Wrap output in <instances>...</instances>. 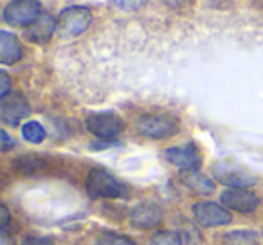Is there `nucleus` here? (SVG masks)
<instances>
[{
  "label": "nucleus",
  "mask_w": 263,
  "mask_h": 245,
  "mask_svg": "<svg viewBox=\"0 0 263 245\" xmlns=\"http://www.w3.org/2000/svg\"><path fill=\"white\" fill-rule=\"evenodd\" d=\"M22 245H54L51 240H47V238H38V236H27L24 238Z\"/></svg>",
  "instance_id": "22"
},
{
  "label": "nucleus",
  "mask_w": 263,
  "mask_h": 245,
  "mask_svg": "<svg viewBox=\"0 0 263 245\" xmlns=\"http://www.w3.org/2000/svg\"><path fill=\"white\" fill-rule=\"evenodd\" d=\"M191 211H193L195 220L204 227H220L233 222L231 213L215 202H197L193 204Z\"/></svg>",
  "instance_id": "9"
},
{
  "label": "nucleus",
  "mask_w": 263,
  "mask_h": 245,
  "mask_svg": "<svg viewBox=\"0 0 263 245\" xmlns=\"http://www.w3.org/2000/svg\"><path fill=\"white\" fill-rule=\"evenodd\" d=\"M22 137L33 144H40L45 139V128L38 121H27L22 125Z\"/></svg>",
  "instance_id": "16"
},
{
  "label": "nucleus",
  "mask_w": 263,
  "mask_h": 245,
  "mask_svg": "<svg viewBox=\"0 0 263 245\" xmlns=\"http://www.w3.org/2000/svg\"><path fill=\"white\" fill-rule=\"evenodd\" d=\"M42 16V6L36 0H15L4 8L2 18L9 26L29 27Z\"/></svg>",
  "instance_id": "6"
},
{
  "label": "nucleus",
  "mask_w": 263,
  "mask_h": 245,
  "mask_svg": "<svg viewBox=\"0 0 263 245\" xmlns=\"http://www.w3.org/2000/svg\"><path fill=\"white\" fill-rule=\"evenodd\" d=\"M170 164L177 166L182 172H198L202 166V154L195 143H186L180 146H172L164 152Z\"/></svg>",
  "instance_id": "7"
},
{
  "label": "nucleus",
  "mask_w": 263,
  "mask_h": 245,
  "mask_svg": "<svg viewBox=\"0 0 263 245\" xmlns=\"http://www.w3.org/2000/svg\"><path fill=\"white\" fill-rule=\"evenodd\" d=\"M116 6H119V8H141V6H144V2H117Z\"/></svg>",
  "instance_id": "24"
},
{
  "label": "nucleus",
  "mask_w": 263,
  "mask_h": 245,
  "mask_svg": "<svg viewBox=\"0 0 263 245\" xmlns=\"http://www.w3.org/2000/svg\"><path fill=\"white\" fill-rule=\"evenodd\" d=\"M85 126L99 141H114V137H117L124 130L126 123L119 114L106 110V112L88 114L85 117Z\"/></svg>",
  "instance_id": "4"
},
{
  "label": "nucleus",
  "mask_w": 263,
  "mask_h": 245,
  "mask_svg": "<svg viewBox=\"0 0 263 245\" xmlns=\"http://www.w3.org/2000/svg\"><path fill=\"white\" fill-rule=\"evenodd\" d=\"M137 132L148 139H170L179 132V121L170 114H144L136 123Z\"/></svg>",
  "instance_id": "2"
},
{
  "label": "nucleus",
  "mask_w": 263,
  "mask_h": 245,
  "mask_svg": "<svg viewBox=\"0 0 263 245\" xmlns=\"http://www.w3.org/2000/svg\"><path fill=\"white\" fill-rule=\"evenodd\" d=\"M182 182L197 193H211L215 190V182H211L200 172H182Z\"/></svg>",
  "instance_id": "14"
},
{
  "label": "nucleus",
  "mask_w": 263,
  "mask_h": 245,
  "mask_svg": "<svg viewBox=\"0 0 263 245\" xmlns=\"http://www.w3.org/2000/svg\"><path fill=\"white\" fill-rule=\"evenodd\" d=\"M8 225H9V211L6 205H2V208H0V231H2V234L6 233Z\"/></svg>",
  "instance_id": "23"
},
{
  "label": "nucleus",
  "mask_w": 263,
  "mask_h": 245,
  "mask_svg": "<svg viewBox=\"0 0 263 245\" xmlns=\"http://www.w3.org/2000/svg\"><path fill=\"white\" fill-rule=\"evenodd\" d=\"M150 245H182V236L175 231H159L154 234Z\"/></svg>",
  "instance_id": "18"
},
{
  "label": "nucleus",
  "mask_w": 263,
  "mask_h": 245,
  "mask_svg": "<svg viewBox=\"0 0 263 245\" xmlns=\"http://www.w3.org/2000/svg\"><path fill=\"white\" fill-rule=\"evenodd\" d=\"M213 175L220 184L231 190H247L258 182V177L234 161H220L213 166Z\"/></svg>",
  "instance_id": "3"
},
{
  "label": "nucleus",
  "mask_w": 263,
  "mask_h": 245,
  "mask_svg": "<svg viewBox=\"0 0 263 245\" xmlns=\"http://www.w3.org/2000/svg\"><path fill=\"white\" fill-rule=\"evenodd\" d=\"M56 20H58V33L63 38H74L88 29L92 24V13L83 6H70L62 9Z\"/></svg>",
  "instance_id": "5"
},
{
  "label": "nucleus",
  "mask_w": 263,
  "mask_h": 245,
  "mask_svg": "<svg viewBox=\"0 0 263 245\" xmlns=\"http://www.w3.org/2000/svg\"><path fill=\"white\" fill-rule=\"evenodd\" d=\"M22 44L9 31H0V62L4 65H13L22 58Z\"/></svg>",
  "instance_id": "13"
},
{
  "label": "nucleus",
  "mask_w": 263,
  "mask_h": 245,
  "mask_svg": "<svg viewBox=\"0 0 263 245\" xmlns=\"http://www.w3.org/2000/svg\"><path fill=\"white\" fill-rule=\"evenodd\" d=\"M16 166H18V169H24V172H33L34 168H42V161L38 157H34V155H29V157H22L16 161Z\"/></svg>",
  "instance_id": "19"
},
{
  "label": "nucleus",
  "mask_w": 263,
  "mask_h": 245,
  "mask_svg": "<svg viewBox=\"0 0 263 245\" xmlns=\"http://www.w3.org/2000/svg\"><path fill=\"white\" fill-rule=\"evenodd\" d=\"M0 143H2V148H0V150L4 152V154L11 150V148H15V139H11L6 130H0Z\"/></svg>",
  "instance_id": "21"
},
{
  "label": "nucleus",
  "mask_w": 263,
  "mask_h": 245,
  "mask_svg": "<svg viewBox=\"0 0 263 245\" xmlns=\"http://www.w3.org/2000/svg\"><path fill=\"white\" fill-rule=\"evenodd\" d=\"M58 31V20L49 13H42V16L26 29V36L36 45H45L51 42L52 34Z\"/></svg>",
  "instance_id": "12"
},
{
  "label": "nucleus",
  "mask_w": 263,
  "mask_h": 245,
  "mask_svg": "<svg viewBox=\"0 0 263 245\" xmlns=\"http://www.w3.org/2000/svg\"><path fill=\"white\" fill-rule=\"evenodd\" d=\"M162 208L155 202H141L130 211V223L136 229H152L162 220Z\"/></svg>",
  "instance_id": "10"
},
{
  "label": "nucleus",
  "mask_w": 263,
  "mask_h": 245,
  "mask_svg": "<svg viewBox=\"0 0 263 245\" xmlns=\"http://www.w3.org/2000/svg\"><path fill=\"white\" fill-rule=\"evenodd\" d=\"M9 87H11V78L6 70H2L0 72V99L9 94Z\"/></svg>",
  "instance_id": "20"
},
{
  "label": "nucleus",
  "mask_w": 263,
  "mask_h": 245,
  "mask_svg": "<svg viewBox=\"0 0 263 245\" xmlns=\"http://www.w3.org/2000/svg\"><path fill=\"white\" fill-rule=\"evenodd\" d=\"M227 245H258L259 243V234L254 231H233L227 233L226 236Z\"/></svg>",
  "instance_id": "15"
},
{
  "label": "nucleus",
  "mask_w": 263,
  "mask_h": 245,
  "mask_svg": "<svg viewBox=\"0 0 263 245\" xmlns=\"http://www.w3.org/2000/svg\"><path fill=\"white\" fill-rule=\"evenodd\" d=\"M96 245H136V241L128 236H123V234L105 231L96 238Z\"/></svg>",
  "instance_id": "17"
},
{
  "label": "nucleus",
  "mask_w": 263,
  "mask_h": 245,
  "mask_svg": "<svg viewBox=\"0 0 263 245\" xmlns=\"http://www.w3.org/2000/svg\"><path fill=\"white\" fill-rule=\"evenodd\" d=\"M87 193L90 198H128L130 190L119 179L108 173L103 168H94L87 177Z\"/></svg>",
  "instance_id": "1"
},
{
  "label": "nucleus",
  "mask_w": 263,
  "mask_h": 245,
  "mask_svg": "<svg viewBox=\"0 0 263 245\" xmlns=\"http://www.w3.org/2000/svg\"><path fill=\"white\" fill-rule=\"evenodd\" d=\"M220 202H222L227 209H233V211L252 213L259 205V197H256V195L249 190H231V187H227V190L220 195Z\"/></svg>",
  "instance_id": "11"
},
{
  "label": "nucleus",
  "mask_w": 263,
  "mask_h": 245,
  "mask_svg": "<svg viewBox=\"0 0 263 245\" xmlns=\"http://www.w3.org/2000/svg\"><path fill=\"white\" fill-rule=\"evenodd\" d=\"M29 114H31L29 101L20 92H9L6 98L0 99V121L4 125L16 126Z\"/></svg>",
  "instance_id": "8"
}]
</instances>
